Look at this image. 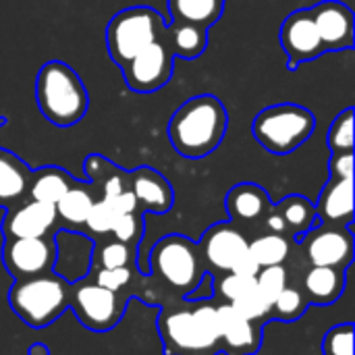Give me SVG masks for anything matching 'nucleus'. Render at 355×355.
Listing matches in <instances>:
<instances>
[{"instance_id": "obj_1", "label": "nucleus", "mask_w": 355, "mask_h": 355, "mask_svg": "<svg viewBox=\"0 0 355 355\" xmlns=\"http://www.w3.org/2000/svg\"><path fill=\"white\" fill-rule=\"evenodd\" d=\"M229 112L212 94H200L183 102L168 121L166 133L175 152L183 158L212 154L227 135Z\"/></svg>"}, {"instance_id": "obj_2", "label": "nucleus", "mask_w": 355, "mask_h": 355, "mask_svg": "<svg viewBox=\"0 0 355 355\" xmlns=\"http://www.w3.org/2000/svg\"><path fill=\"white\" fill-rule=\"evenodd\" d=\"M158 331L166 355H216L220 352L216 306L193 302V306L166 308Z\"/></svg>"}, {"instance_id": "obj_3", "label": "nucleus", "mask_w": 355, "mask_h": 355, "mask_svg": "<svg viewBox=\"0 0 355 355\" xmlns=\"http://www.w3.org/2000/svg\"><path fill=\"white\" fill-rule=\"evenodd\" d=\"M35 102L46 121L71 127L85 116L89 96L81 77L67 62L50 60L35 75Z\"/></svg>"}, {"instance_id": "obj_4", "label": "nucleus", "mask_w": 355, "mask_h": 355, "mask_svg": "<svg viewBox=\"0 0 355 355\" xmlns=\"http://www.w3.org/2000/svg\"><path fill=\"white\" fill-rule=\"evenodd\" d=\"M71 285L48 270L29 279L15 281L8 302L12 312L31 329H46L69 310Z\"/></svg>"}, {"instance_id": "obj_5", "label": "nucleus", "mask_w": 355, "mask_h": 355, "mask_svg": "<svg viewBox=\"0 0 355 355\" xmlns=\"http://www.w3.org/2000/svg\"><path fill=\"white\" fill-rule=\"evenodd\" d=\"M314 127L312 110L285 102L260 110L252 121V135L266 152L287 156L312 137Z\"/></svg>"}, {"instance_id": "obj_6", "label": "nucleus", "mask_w": 355, "mask_h": 355, "mask_svg": "<svg viewBox=\"0 0 355 355\" xmlns=\"http://www.w3.org/2000/svg\"><path fill=\"white\" fill-rule=\"evenodd\" d=\"M162 15L152 6H131L116 12L106 27V46L110 58L123 67L137 52L164 37Z\"/></svg>"}, {"instance_id": "obj_7", "label": "nucleus", "mask_w": 355, "mask_h": 355, "mask_svg": "<svg viewBox=\"0 0 355 355\" xmlns=\"http://www.w3.org/2000/svg\"><path fill=\"white\" fill-rule=\"evenodd\" d=\"M150 266L171 289L189 295L204 275L198 245L183 235L162 237L150 252Z\"/></svg>"}, {"instance_id": "obj_8", "label": "nucleus", "mask_w": 355, "mask_h": 355, "mask_svg": "<svg viewBox=\"0 0 355 355\" xmlns=\"http://www.w3.org/2000/svg\"><path fill=\"white\" fill-rule=\"evenodd\" d=\"M69 308L85 329L94 333H106L121 320L125 302H121L116 291H108L94 281H83L71 287Z\"/></svg>"}, {"instance_id": "obj_9", "label": "nucleus", "mask_w": 355, "mask_h": 355, "mask_svg": "<svg viewBox=\"0 0 355 355\" xmlns=\"http://www.w3.org/2000/svg\"><path fill=\"white\" fill-rule=\"evenodd\" d=\"M173 52L164 37L152 42L121 67L125 83L135 94H152L162 89L173 77Z\"/></svg>"}, {"instance_id": "obj_10", "label": "nucleus", "mask_w": 355, "mask_h": 355, "mask_svg": "<svg viewBox=\"0 0 355 355\" xmlns=\"http://www.w3.org/2000/svg\"><path fill=\"white\" fill-rule=\"evenodd\" d=\"M306 258L312 266H331L345 270L354 260V233L349 227H312L300 237Z\"/></svg>"}, {"instance_id": "obj_11", "label": "nucleus", "mask_w": 355, "mask_h": 355, "mask_svg": "<svg viewBox=\"0 0 355 355\" xmlns=\"http://www.w3.org/2000/svg\"><path fill=\"white\" fill-rule=\"evenodd\" d=\"M56 243L50 235L46 237H25V239H4L2 262L6 270L19 279H29L52 270L56 262Z\"/></svg>"}, {"instance_id": "obj_12", "label": "nucleus", "mask_w": 355, "mask_h": 355, "mask_svg": "<svg viewBox=\"0 0 355 355\" xmlns=\"http://www.w3.org/2000/svg\"><path fill=\"white\" fill-rule=\"evenodd\" d=\"M279 37L287 54V69L291 71H295L302 62H310L327 52L310 8H300L289 12L281 25Z\"/></svg>"}, {"instance_id": "obj_13", "label": "nucleus", "mask_w": 355, "mask_h": 355, "mask_svg": "<svg viewBox=\"0 0 355 355\" xmlns=\"http://www.w3.org/2000/svg\"><path fill=\"white\" fill-rule=\"evenodd\" d=\"M200 256L218 272H231L235 262L250 252L248 237L231 223H218L210 227L200 245Z\"/></svg>"}, {"instance_id": "obj_14", "label": "nucleus", "mask_w": 355, "mask_h": 355, "mask_svg": "<svg viewBox=\"0 0 355 355\" xmlns=\"http://www.w3.org/2000/svg\"><path fill=\"white\" fill-rule=\"evenodd\" d=\"M327 52L354 48V10L339 0H324L310 8Z\"/></svg>"}, {"instance_id": "obj_15", "label": "nucleus", "mask_w": 355, "mask_h": 355, "mask_svg": "<svg viewBox=\"0 0 355 355\" xmlns=\"http://www.w3.org/2000/svg\"><path fill=\"white\" fill-rule=\"evenodd\" d=\"M220 352L227 355H254L262 345V324L243 318L231 304L216 306Z\"/></svg>"}, {"instance_id": "obj_16", "label": "nucleus", "mask_w": 355, "mask_h": 355, "mask_svg": "<svg viewBox=\"0 0 355 355\" xmlns=\"http://www.w3.org/2000/svg\"><path fill=\"white\" fill-rule=\"evenodd\" d=\"M56 208L44 202H23L8 208L2 220L4 239H25V237H46L56 227Z\"/></svg>"}, {"instance_id": "obj_17", "label": "nucleus", "mask_w": 355, "mask_h": 355, "mask_svg": "<svg viewBox=\"0 0 355 355\" xmlns=\"http://www.w3.org/2000/svg\"><path fill=\"white\" fill-rule=\"evenodd\" d=\"M129 189L133 191L139 210H150L156 214H164L175 204V191L171 183L154 168L139 166L137 171L127 175Z\"/></svg>"}, {"instance_id": "obj_18", "label": "nucleus", "mask_w": 355, "mask_h": 355, "mask_svg": "<svg viewBox=\"0 0 355 355\" xmlns=\"http://www.w3.org/2000/svg\"><path fill=\"white\" fill-rule=\"evenodd\" d=\"M314 208L318 223L349 227L354 220V179H329Z\"/></svg>"}, {"instance_id": "obj_19", "label": "nucleus", "mask_w": 355, "mask_h": 355, "mask_svg": "<svg viewBox=\"0 0 355 355\" xmlns=\"http://www.w3.org/2000/svg\"><path fill=\"white\" fill-rule=\"evenodd\" d=\"M227 212L235 223H256L264 218L270 210V198L264 187L256 183H239L235 185L225 200Z\"/></svg>"}, {"instance_id": "obj_20", "label": "nucleus", "mask_w": 355, "mask_h": 355, "mask_svg": "<svg viewBox=\"0 0 355 355\" xmlns=\"http://www.w3.org/2000/svg\"><path fill=\"white\" fill-rule=\"evenodd\" d=\"M304 295L312 304L329 306L345 291V270L331 266H312L304 277Z\"/></svg>"}, {"instance_id": "obj_21", "label": "nucleus", "mask_w": 355, "mask_h": 355, "mask_svg": "<svg viewBox=\"0 0 355 355\" xmlns=\"http://www.w3.org/2000/svg\"><path fill=\"white\" fill-rule=\"evenodd\" d=\"M31 171L10 152H0V206L12 208L27 193Z\"/></svg>"}, {"instance_id": "obj_22", "label": "nucleus", "mask_w": 355, "mask_h": 355, "mask_svg": "<svg viewBox=\"0 0 355 355\" xmlns=\"http://www.w3.org/2000/svg\"><path fill=\"white\" fill-rule=\"evenodd\" d=\"M77 181L62 168L58 166H44L35 173H31L29 179V200L35 202H44V204H52L56 206V202L75 185Z\"/></svg>"}, {"instance_id": "obj_23", "label": "nucleus", "mask_w": 355, "mask_h": 355, "mask_svg": "<svg viewBox=\"0 0 355 355\" xmlns=\"http://www.w3.org/2000/svg\"><path fill=\"white\" fill-rule=\"evenodd\" d=\"M164 42L173 52V56L193 60L202 56L208 48V29L193 23L173 21V25L164 29Z\"/></svg>"}, {"instance_id": "obj_24", "label": "nucleus", "mask_w": 355, "mask_h": 355, "mask_svg": "<svg viewBox=\"0 0 355 355\" xmlns=\"http://www.w3.org/2000/svg\"><path fill=\"white\" fill-rule=\"evenodd\" d=\"M173 21L210 29L225 12V0H166Z\"/></svg>"}, {"instance_id": "obj_25", "label": "nucleus", "mask_w": 355, "mask_h": 355, "mask_svg": "<svg viewBox=\"0 0 355 355\" xmlns=\"http://www.w3.org/2000/svg\"><path fill=\"white\" fill-rule=\"evenodd\" d=\"M279 214L283 216L285 220V227H287V233L293 237V239H300L302 235H306L312 227L318 225V218H316V208L314 204L304 198V196H287L285 200H281L277 206Z\"/></svg>"}, {"instance_id": "obj_26", "label": "nucleus", "mask_w": 355, "mask_h": 355, "mask_svg": "<svg viewBox=\"0 0 355 355\" xmlns=\"http://www.w3.org/2000/svg\"><path fill=\"white\" fill-rule=\"evenodd\" d=\"M94 196L92 191L81 185L79 181L56 202V218L62 220L67 227H79L85 225V218L89 214V208L94 204Z\"/></svg>"}, {"instance_id": "obj_27", "label": "nucleus", "mask_w": 355, "mask_h": 355, "mask_svg": "<svg viewBox=\"0 0 355 355\" xmlns=\"http://www.w3.org/2000/svg\"><path fill=\"white\" fill-rule=\"evenodd\" d=\"M289 252H291V245L285 235L266 233L250 241V254L260 268L285 264V260L289 258Z\"/></svg>"}, {"instance_id": "obj_28", "label": "nucleus", "mask_w": 355, "mask_h": 355, "mask_svg": "<svg viewBox=\"0 0 355 355\" xmlns=\"http://www.w3.org/2000/svg\"><path fill=\"white\" fill-rule=\"evenodd\" d=\"M308 310V300L304 295V291L295 289V287H285L279 297L272 302L270 306V316L277 320H285V322H293L297 318H302Z\"/></svg>"}, {"instance_id": "obj_29", "label": "nucleus", "mask_w": 355, "mask_h": 355, "mask_svg": "<svg viewBox=\"0 0 355 355\" xmlns=\"http://www.w3.org/2000/svg\"><path fill=\"white\" fill-rule=\"evenodd\" d=\"M354 108H345L335 116L329 127V148L331 152H354Z\"/></svg>"}, {"instance_id": "obj_30", "label": "nucleus", "mask_w": 355, "mask_h": 355, "mask_svg": "<svg viewBox=\"0 0 355 355\" xmlns=\"http://www.w3.org/2000/svg\"><path fill=\"white\" fill-rule=\"evenodd\" d=\"M231 306L235 308V312H239L243 318L262 324L268 316H270V304L266 302V297L258 291V287L254 285L252 289H248L245 293H241L237 300L231 302Z\"/></svg>"}, {"instance_id": "obj_31", "label": "nucleus", "mask_w": 355, "mask_h": 355, "mask_svg": "<svg viewBox=\"0 0 355 355\" xmlns=\"http://www.w3.org/2000/svg\"><path fill=\"white\" fill-rule=\"evenodd\" d=\"M289 272L283 264L277 266H264L256 275V287L266 297V302L272 306V302L279 297V293L289 285Z\"/></svg>"}, {"instance_id": "obj_32", "label": "nucleus", "mask_w": 355, "mask_h": 355, "mask_svg": "<svg viewBox=\"0 0 355 355\" xmlns=\"http://www.w3.org/2000/svg\"><path fill=\"white\" fill-rule=\"evenodd\" d=\"M133 248L127 243H121L116 239L102 243L96 252V262L100 264V268H125L133 264Z\"/></svg>"}, {"instance_id": "obj_33", "label": "nucleus", "mask_w": 355, "mask_h": 355, "mask_svg": "<svg viewBox=\"0 0 355 355\" xmlns=\"http://www.w3.org/2000/svg\"><path fill=\"white\" fill-rule=\"evenodd\" d=\"M119 212L114 210L112 202L106 198L94 200L89 214L85 218V227L94 233V235H108L112 231V225L116 220Z\"/></svg>"}, {"instance_id": "obj_34", "label": "nucleus", "mask_w": 355, "mask_h": 355, "mask_svg": "<svg viewBox=\"0 0 355 355\" xmlns=\"http://www.w3.org/2000/svg\"><path fill=\"white\" fill-rule=\"evenodd\" d=\"M324 355H354V324L343 322L333 327L322 339Z\"/></svg>"}, {"instance_id": "obj_35", "label": "nucleus", "mask_w": 355, "mask_h": 355, "mask_svg": "<svg viewBox=\"0 0 355 355\" xmlns=\"http://www.w3.org/2000/svg\"><path fill=\"white\" fill-rule=\"evenodd\" d=\"M110 235L127 245H135L141 235H144V225H141V214L137 216V212H129V214H119Z\"/></svg>"}, {"instance_id": "obj_36", "label": "nucleus", "mask_w": 355, "mask_h": 355, "mask_svg": "<svg viewBox=\"0 0 355 355\" xmlns=\"http://www.w3.org/2000/svg\"><path fill=\"white\" fill-rule=\"evenodd\" d=\"M256 285V279L252 277H241V275H235V272H229L225 275L220 281H218V287H214V291L220 293L223 300H227V304H231L233 300H237L241 293H245L248 289H252Z\"/></svg>"}, {"instance_id": "obj_37", "label": "nucleus", "mask_w": 355, "mask_h": 355, "mask_svg": "<svg viewBox=\"0 0 355 355\" xmlns=\"http://www.w3.org/2000/svg\"><path fill=\"white\" fill-rule=\"evenodd\" d=\"M131 279H133L131 266H125V268H100L96 272L94 283L104 287V289H108V291H116L119 293L121 289H125L131 283Z\"/></svg>"}, {"instance_id": "obj_38", "label": "nucleus", "mask_w": 355, "mask_h": 355, "mask_svg": "<svg viewBox=\"0 0 355 355\" xmlns=\"http://www.w3.org/2000/svg\"><path fill=\"white\" fill-rule=\"evenodd\" d=\"M83 168H85V177L100 185L116 166H114L110 160H106V158H102V156H98V154H92V156L85 158V166H83Z\"/></svg>"}, {"instance_id": "obj_39", "label": "nucleus", "mask_w": 355, "mask_h": 355, "mask_svg": "<svg viewBox=\"0 0 355 355\" xmlns=\"http://www.w3.org/2000/svg\"><path fill=\"white\" fill-rule=\"evenodd\" d=\"M329 168L331 179H354V152H335Z\"/></svg>"}, {"instance_id": "obj_40", "label": "nucleus", "mask_w": 355, "mask_h": 355, "mask_svg": "<svg viewBox=\"0 0 355 355\" xmlns=\"http://www.w3.org/2000/svg\"><path fill=\"white\" fill-rule=\"evenodd\" d=\"M106 200L112 202V206H114V210L119 214H129V212H137L139 210V204H137V200H135V196H133V191L129 187L123 193H119L114 198H106Z\"/></svg>"}, {"instance_id": "obj_41", "label": "nucleus", "mask_w": 355, "mask_h": 355, "mask_svg": "<svg viewBox=\"0 0 355 355\" xmlns=\"http://www.w3.org/2000/svg\"><path fill=\"white\" fill-rule=\"evenodd\" d=\"M212 295H214V279H212L210 272L204 270L200 283H198L196 289L187 295V300H189V302H204V300H210Z\"/></svg>"}, {"instance_id": "obj_42", "label": "nucleus", "mask_w": 355, "mask_h": 355, "mask_svg": "<svg viewBox=\"0 0 355 355\" xmlns=\"http://www.w3.org/2000/svg\"><path fill=\"white\" fill-rule=\"evenodd\" d=\"M264 225L268 229V233H277V235H285L287 237V227L283 216L279 214V210L275 206H270V210L264 214Z\"/></svg>"}, {"instance_id": "obj_43", "label": "nucleus", "mask_w": 355, "mask_h": 355, "mask_svg": "<svg viewBox=\"0 0 355 355\" xmlns=\"http://www.w3.org/2000/svg\"><path fill=\"white\" fill-rule=\"evenodd\" d=\"M258 270H260V266L256 264V260L252 258V254H250V252H248L243 258H239V260L235 262V266L231 268V272L241 275V277H252V279H256Z\"/></svg>"}]
</instances>
